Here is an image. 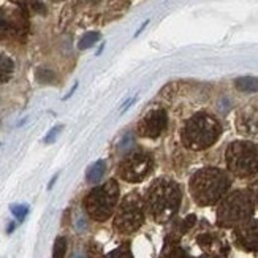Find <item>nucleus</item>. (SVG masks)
<instances>
[{
	"label": "nucleus",
	"instance_id": "1",
	"mask_svg": "<svg viewBox=\"0 0 258 258\" xmlns=\"http://www.w3.org/2000/svg\"><path fill=\"white\" fill-rule=\"evenodd\" d=\"M230 177L219 168H203L190 179V194L200 206H212L225 198Z\"/></svg>",
	"mask_w": 258,
	"mask_h": 258
},
{
	"label": "nucleus",
	"instance_id": "2",
	"mask_svg": "<svg viewBox=\"0 0 258 258\" xmlns=\"http://www.w3.org/2000/svg\"><path fill=\"white\" fill-rule=\"evenodd\" d=\"M181 188L170 179H159L149 188L146 197V209L157 223L170 220L181 206Z\"/></svg>",
	"mask_w": 258,
	"mask_h": 258
},
{
	"label": "nucleus",
	"instance_id": "3",
	"mask_svg": "<svg viewBox=\"0 0 258 258\" xmlns=\"http://www.w3.org/2000/svg\"><path fill=\"white\" fill-rule=\"evenodd\" d=\"M220 133L222 125L214 116L198 113L185 122L181 138L185 148L192 151H205L219 140Z\"/></svg>",
	"mask_w": 258,
	"mask_h": 258
},
{
	"label": "nucleus",
	"instance_id": "4",
	"mask_svg": "<svg viewBox=\"0 0 258 258\" xmlns=\"http://www.w3.org/2000/svg\"><path fill=\"white\" fill-rule=\"evenodd\" d=\"M253 201L249 192L236 190L227 195L220 201L217 209V223L220 227H239L242 223L249 222L253 216Z\"/></svg>",
	"mask_w": 258,
	"mask_h": 258
},
{
	"label": "nucleus",
	"instance_id": "5",
	"mask_svg": "<svg viewBox=\"0 0 258 258\" xmlns=\"http://www.w3.org/2000/svg\"><path fill=\"white\" fill-rule=\"evenodd\" d=\"M119 201V185L114 179L92 188L84 200L87 214L97 222H105L114 214Z\"/></svg>",
	"mask_w": 258,
	"mask_h": 258
},
{
	"label": "nucleus",
	"instance_id": "6",
	"mask_svg": "<svg viewBox=\"0 0 258 258\" xmlns=\"http://www.w3.org/2000/svg\"><path fill=\"white\" fill-rule=\"evenodd\" d=\"M228 170L238 177H249L258 171V148L250 141H233L225 152Z\"/></svg>",
	"mask_w": 258,
	"mask_h": 258
},
{
	"label": "nucleus",
	"instance_id": "7",
	"mask_svg": "<svg viewBox=\"0 0 258 258\" xmlns=\"http://www.w3.org/2000/svg\"><path fill=\"white\" fill-rule=\"evenodd\" d=\"M146 217V201L138 194H128L117 208L114 228L120 234H132L141 228Z\"/></svg>",
	"mask_w": 258,
	"mask_h": 258
},
{
	"label": "nucleus",
	"instance_id": "8",
	"mask_svg": "<svg viewBox=\"0 0 258 258\" xmlns=\"http://www.w3.org/2000/svg\"><path fill=\"white\" fill-rule=\"evenodd\" d=\"M154 168L152 157L148 152L135 151L127 155L119 165V176L127 182H141L148 177Z\"/></svg>",
	"mask_w": 258,
	"mask_h": 258
},
{
	"label": "nucleus",
	"instance_id": "9",
	"mask_svg": "<svg viewBox=\"0 0 258 258\" xmlns=\"http://www.w3.org/2000/svg\"><path fill=\"white\" fill-rule=\"evenodd\" d=\"M166 125H168L166 111L162 108H155L141 117L138 124V135H141L144 138H157L166 130Z\"/></svg>",
	"mask_w": 258,
	"mask_h": 258
},
{
	"label": "nucleus",
	"instance_id": "10",
	"mask_svg": "<svg viewBox=\"0 0 258 258\" xmlns=\"http://www.w3.org/2000/svg\"><path fill=\"white\" fill-rule=\"evenodd\" d=\"M236 242L245 250L258 252V220H249L242 223L234 231Z\"/></svg>",
	"mask_w": 258,
	"mask_h": 258
},
{
	"label": "nucleus",
	"instance_id": "11",
	"mask_svg": "<svg viewBox=\"0 0 258 258\" xmlns=\"http://www.w3.org/2000/svg\"><path fill=\"white\" fill-rule=\"evenodd\" d=\"M106 171V162L105 160H97L94 165L89 166V170L86 173V179L89 184H97L100 179L103 177Z\"/></svg>",
	"mask_w": 258,
	"mask_h": 258
},
{
	"label": "nucleus",
	"instance_id": "12",
	"mask_svg": "<svg viewBox=\"0 0 258 258\" xmlns=\"http://www.w3.org/2000/svg\"><path fill=\"white\" fill-rule=\"evenodd\" d=\"M15 72V62L5 54H0V84L8 83Z\"/></svg>",
	"mask_w": 258,
	"mask_h": 258
},
{
	"label": "nucleus",
	"instance_id": "13",
	"mask_svg": "<svg viewBox=\"0 0 258 258\" xmlns=\"http://www.w3.org/2000/svg\"><path fill=\"white\" fill-rule=\"evenodd\" d=\"M238 127L244 133H256L258 132V116H255V114L239 116Z\"/></svg>",
	"mask_w": 258,
	"mask_h": 258
},
{
	"label": "nucleus",
	"instance_id": "14",
	"mask_svg": "<svg viewBox=\"0 0 258 258\" xmlns=\"http://www.w3.org/2000/svg\"><path fill=\"white\" fill-rule=\"evenodd\" d=\"M236 87L244 92H255L258 91V81L253 78H241L236 81Z\"/></svg>",
	"mask_w": 258,
	"mask_h": 258
},
{
	"label": "nucleus",
	"instance_id": "15",
	"mask_svg": "<svg viewBox=\"0 0 258 258\" xmlns=\"http://www.w3.org/2000/svg\"><path fill=\"white\" fill-rule=\"evenodd\" d=\"M98 38H100V33L98 32H87V33H84V37L80 40V49H87V48H91V46H94V44L98 41Z\"/></svg>",
	"mask_w": 258,
	"mask_h": 258
},
{
	"label": "nucleus",
	"instance_id": "16",
	"mask_svg": "<svg viewBox=\"0 0 258 258\" xmlns=\"http://www.w3.org/2000/svg\"><path fill=\"white\" fill-rule=\"evenodd\" d=\"M65 253H67V239L63 236H59L54 242L52 258H65Z\"/></svg>",
	"mask_w": 258,
	"mask_h": 258
},
{
	"label": "nucleus",
	"instance_id": "17",
	"mask_svg": "<svg viewBox=\"0 0 258 258\" xmlns=\"http://www.w3.org/2000/svg\"><path fill=\"white\" fill-rule=\"evenodd\" d=\"M11 212H13V216L19 222H22L29 214V206L27 205H15V206H11Z\"/></svg>",
	"mask_w": 258,
	"mask_h": 258
},
{
	"label": "nucleus",
	"instance_id": "18",
	"mask_svg": "<svg viewBox=\"0 0 258 258\" xmlns=\"http://www.w3.org/2000/svg\"><path fill=\"white\" fill-rule=\"evenodd\" d=\"M106 258H133V256H132V252L128 249V245H120V247L113 250Z\"/></svg>",
	"mask_w": 258,
	"mask_h": 258
},
{
	"label": "nucleus",
	"instance_id": "19",
	"mask_svg": "<svg viewBox=\"0 0 258 258\" xmlns=\"http://www.w3.org/2000/svg\"><path fill=\"white\" fill-rule=\"evenodd\" d=\"M37 80L43 84H49L55 80V75L51 70H38L37 72Z\"/></svg>",
	"mask_w": 258,
	"mask_h": 258
},
{
	"label": "nucleus",
	"instance_id": "20",
	"mask_svg": "<svg viewBox=\"0 0 258 258\" xmlns=\"http://www.w3.org/2000/svg\"><path fill=\"white\" fill-rule=\"evenodd\" d=\"M60 130H62V127H60V125H59V127H54V128H52V130H51V132H49V133L46 135V138H44L43 141L46 143V144L52 143V141H54L55 138H57V135L60 133Z\"/></svg>",
	"mask_w": 258,
	"mask_h": 258
},
{
	"label": "nucleus",
	"instance_id": "21",
	"mask_svg": "<svg viewBox=\"0 0 258 258\" xmlns=\"http://www.w3.org/2000/svg\"><path fill=\"white\" fill-rule=\"evenodd\" d=\"M247 192H249V195H250V198H252V201H253V205L258 206V182L252 184Z\"/></svg>",
	"mask_w": 258,
	"mask_h": 258
},
{
	"label": "nucleus",
	"instance_id": "22",
	"mask_svg": "<svg viewBox=\"0 0 258 258\" xmlns=\"http://www.w3.org/2000/svg\"><path fill=\"white\" fill-rule=\"evenodd\" d=\"M7 32H8V21L4 16H0V37L7 35Z\"/></svg>",
	"mask_w": 258,
	"mask_h": 258
},
{
	"label": "nucleus",
	"instance_id": "23",
	"mask_svg": "<svg viewBox=\"0 0 258 258\" xmlns=\"http://www.w3.org/2000/svg\"><path fill=\"white\" fill-rule=\"evenodd\" d=\"M127 146H128V148H132V133H128L127 137L124 138V141L120 143V149H127Z\"/></svg>",
	"mask_w": 258,
	"mask_h": 258
},
{
	"label": "nucleus",
	"instance_id": "24",
	"mask_svg": "<svg viewBox=\"0 0 258 258\" xmlns=\"http://www.w3.org/2000/svg\"><path fill=\"white\" fill-rule=\"evenodd\" d=\"M148 24H149V19H148V21H144V22H143V26H141V27L138 29V32H137V33H135V37H138V35H140V33L143 32V29H144L146 26H148Z\"/></svg>",
	"mask_w": 258,
	"mask_h": 258
},
{
	"label": "nucleus",
	"instance_id": "25",
	"mask_svg": "<svg viewBox=\"0 0 258 258\" xmlns=\"http://www.w3.org/2000/svg\"><path fill=\"white\" fill-rule=\"evenodd\" d=\"M15 230V223H11V225L8 227V233H11V231H13Z\"/></svg>",
	"mask_w": 258,
	"mask_h": 258
}]
</instances>
